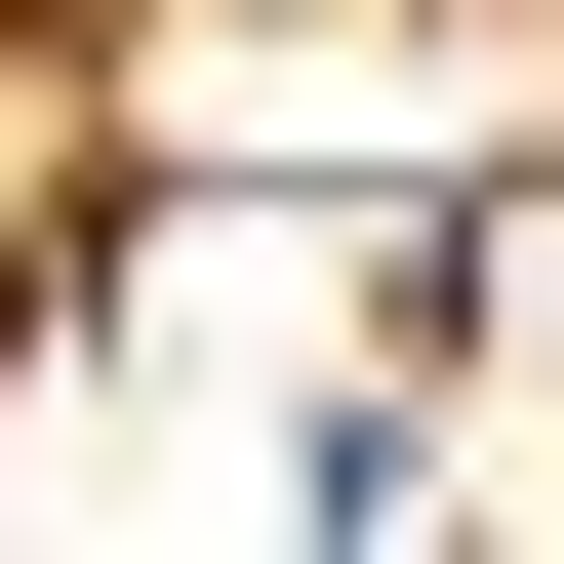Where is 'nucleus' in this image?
<instances>
[{
	"label": "nucleus",
	"mask_w": 564,
	"mask_h": 564,
	"mask_svg": "<svg viewBox=\"0 0 564 564\" xmlns=\"http://www.w3.org/2000/svg\"><path fill=\"white\" fill-rule=\"evenodd\" d=\"M82 242H121V82H82V41H0V364L82 323Z\"/></svg>",
	"instance_id": "obj_1"
}]
</instances>
